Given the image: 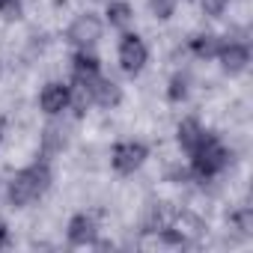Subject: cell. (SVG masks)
Listing matches in <instances>:
<instances>
[{
  "mask_svg": "<svg viewBox=\"0 0 253 253\" xmlns=\"http://www.w3.org/2000/svg\"><path fill=\"white\" fill-rule=\"evenodd\" d=\"M188 170H191V182H200V185H209V182H217L229 167H232V149L226 146V140L214 131H209L203 137V143L188 155Z\"/></svg>",
  "mask_w": 253,
  "mask_h": 253,
  "instance_id": "obj_2",
  "label": "cell"
},
{
  "mask_svg": "<svg viewBox=\"0 0 253 253\" xmlns=\"http://www.w3.org/2000/svg\"><path fill=\"white\" fill-rule=\"evenodd\" d=\"M191 75L188 72H173L170 78H167V86H164V98H167V104H185L188 98H191Z\"/></svg>",
  "mask_w": 253,
  "mask_h": 253,
  "instance_id": "obj_15",
  "label": "cell"
},
{
  "mask_svg": "<svg viewBox=\"0 0 253 253\" xmlns=\"http://www.w3.org/2000/svg\"><path fill=\"white\" fill-rule=\"evenodd\" d=\"M3 140H6V119H0V146H3Z\"/></svg>",
  "mask_w": 253,
  "mask_h": 253,
  "instance_id": "obj_21",
  "label": "cell"
},
{
  "mask_svg": "<svg viewBox=\"0 0 253 253\" xmlns=\"http://www.w3.org/2000/svg\"><path fill=\"white\" fill-rule=\"evenodd\" d=\"M194 3L200 6V15H203V18L217 21V18L226 15V9L232 6V0H194Z\"/></svg>",
  "mask_w": 253,
  "mask_h": 253,
  "instance_id": "obj_18",
  "label": "cell"
},
{
  "mask_svg": "<svg viewBox=\"0 0 253 253\" xmlns=\"http://www.w3.org/2000/svg\"><path fill=\"white\" fill-rule=\"evenodd\" d=\"M12 244V229L6 223V217H0V250H6Z\"/></svg>",
  "mask_w": 253,
  "mask_h": 253,
  "instance_id": "obj_20",
  "label": "cell"
},
{
  "mask_svg": "<svg viewBox=\"0 0 253 253\" xmlns=\"http://www.w3.org/2000/svg\"><path fill=\"white\" fill-rule=\"evenodd\" d=\"M206 134H209V128L203 125L200 116H182V119L176 122V146H179V152H182L185 158L203 143Z\"/></svg>",
  "mask_w": 253,
  "mask_h": 253,
  "instance_id": "obj_12",
  "label": "cell"
},
{
  "mask_svg": "<svg viewBox=\"0 0 253 253\" xmlns=\"http://www.w3.org/2000/svg\"><path fill=\"white\" fill-rule=\"evenodd\" d=\"M51 185H54V161L36 155L33 161H27L24 167H18V170L6 179L3 200H6L9 209L24 211V209L36 206V203L51 191Z\"/></svg>",
  "mask_w": 253,
  "mask_h": 253,
  "instance_id": "obj_1",
  "label": "cell"
},
{
  "mask_svg": "<svg viewBox=\"0 0 253 253\" xmlns=\"http://www.w3.org/2000/svg\"><path fill=\"white\" fill-rule=\"evenodd\" d=\"M226 226H229L232 232H238L241 238H253V209H250L247 203L235 206V209L226 214Z\"/></svg>",
  "mask_w": 253,
  "mask_h": 253,
  "instance_id": "obj_16",
  "label": "cell"
},
{
  "mask_svg": "<svg viewBox=\"0 0 253 253\" xmlns=\"http://www.w3.org/2000/svg\"><path fill=\"white\" fill-rule=\"evenodd\" d=\"M92 3H104V0H92Z\"/></svg>",
  "mask_w": 253,
  "mask_h": 253,
  "instance_id": "obj_24",
  "label": "cell"
},
{
  "mask_svg": "<svg viewBox=\"0 0 253 253\" xmlns=\"http://www.w3.org/2000/svg\"><path fill=\"white\" fill-rule=\"evenodd\" d=\"M104 30H107L104 18H101L98 12H92V9H84V12H78V15L66 24L63 42H66L72 51H75V48H81V51H95L98 42L104 39Z\"/></svg>",
  "mask_w": 253,
  "mask_h": 253,
  "instance_id": "obj_4",
  "label": "cell"
},
{
  "mask_svg": "<svg viewBox=\"0 0 253 253\" xmlns=\"http://www.w3.org/2000/svg\"><path fill=\"white\" fill-rule=\"evenodd\" d=\"M3 75H6V66H3V60H0V81H3Z\"/></svg>",
  "mask_w": 253,
  "mask_h": 253,
  "instance_id": "obj_22",
  "label": "cell"
},
{
  "mask_svg": "<svg viewBox=\"0 0 253 253\" xmlns=\"http://www.w3.org/2000/svg\"><path fill=\"white\" fill-rule=\"evenodd\" d=\"M179 3H194V0H179Z\"/></svg>",
  "mask_w": 253,
  "mask_h": 253,
  "instance_id": "obj_23",
  "label": "cell"
},
{
  "mask_svg": "<svg viewBox=\"0 0 253 253\" xmlns=\"http://www.w3.org/2000/svg\"><path fill=\"white\" fill-rule=\"evenodd\" d=\"M220 42H223L220 33H214V30H200V33L188 36L185 48H188V54H191L194 60H200V63H211V60L217 57V51H220Z\"/></svg>",
  "mask_w": 253,
  "mask_h": 253,
  "instance_id": "obj_14",
  "label": "cell"
},
{
  "mask_svg": "<svg viewBox=\"0 0 253 253\" xmlns=\"http://www.w3.org/2000/svg\"><path fill=\"white\" fill-rule=\"evenodd\" d=\"M101 72H104V69H101V60H98L95 51H81V48L72 51V57H69V81H75V84H89V81H95Z\"/></svg>",
  "mask_w": 253,
  "mask_h": 253,
  "instance_id": "obj_11",
  "label": "cell"
},
{
  "mask_svg": "<svg viewBox=\"0 0 253 253\" xmlns=\"http://www.w3.org/2000/svg\"><path fill=\"white\" fill-rule=\"evenodd\" d=\"M101 18H104V24H107L110 30L125 33V30L134 27L137 9H134L131 0H104V12H101Z\"/></svg>",
  "mask_w": 253,
  "mask_h": 253,
  "instance_id": "obj_13",
  "label": "cell"
},
{
  "mask_svg": "<svg viewBox=\"0 0 253 253\" xmlns=\"http://www.w3.org/2000/svg\"><path fill=\"white\" fill-rule=\"evenodd\" d=\"M86 89H89L92 107H98V110H116V107L125 101V92H122V86H119L113 78H107L104 72H101L95 81H89V84H86Z\"/></svg>",
  "mask_w": 253,
  "mask_h": 253,
  "instance_id": "obj_10",
  "label": "cell"
},
{
  "mask_svg": "<svg viewBox=\"0 0 253 253\" xmlns=\"http://www.w3.org/2000/svg\"><path fill=\"white\" fill-rule=\"evenodd\" d=\"M149 42L134 33V30H125L119 33V42H116V63H119V72L128 75V78H140L149 66Z\"/></svg>",
  "mask_w": 253,
  "mask_h": 253,
  "instance_id": "obj_5",
  "label": "cell"
},
{
  "mask_svg": "<svg viewBox=\"0 0 253 253\" xmlns=\"http://www.w3.org/2000/svg\"><path fill=\"white\" fill-rule=\"evenodd\" d=\"M146 9L155 21H170L179 12V0H146Z\"/></svg>",
  "mask_w": 253,
  "mask_h": 253,
  "instance_id": "obj_17",
  "label": "cell"
},
{
  "mask_svg": "<svg viewBox=\"0 0 253 253\" xmlns=\"http://www.w3.org/2000/svg\"><path fill=\"white\" fill-rule=\"evenodd\" d=\"M214 63H217V66H220V72H223V75H229V78L244 75V72L250 69V63H253L250 42H247L244 36L226 33V36H223V42H220V51H217Z\"/></svg>",
  "mask_w": 253,
  "mask_h": 253,
  "instance_id": "obj_6",
  "label": "cell"
},
{
  "mask_svg": "<svg viewBox=\"0 0 253 253\" xmlns=\"http://www.w3.org/2000/svg\"><path fill=\"white\" fill-rule=\"evenodd\" d=\"M72 143V122L66 116H51L42 128H39V140H36V155L42 158H60Z\"/></svg>",
  "mask_w": 253,
  "mask_h": 253,
  "instance_id": "obj_7",
  "label": "cell"
},
{
  "mask_svg": "<svg viewBox=\"0 0 253 253\" xmlns=\"http://www.w3.org/2000/svg\"><path fill=\"white\" fill-rule=\"evenodd\" d=\"M24 18V0H0V21L18 24Z\"/></svg>",
  "mask_w": 253,
  "mask_h": 253,
  "instance_id": "obj_19",
  "label": "cell"
},
{
  "mask_svg": "<svg viewBox=\"0 0 253 253\" xmlns=\"http://www.w3.org/2000/svg\"><path fill=\"white\" fill-rule=\"evenodd\" d=\"M36 107L45 119L51 116H69L72 110V86L69 81H45L39 86V95H36Z\"/></svg>",
  "mask_w": 253,
  "mask_h": 253,
  "instance_id": "obj_8",
  "label": "cell"
},
{
  "mask_svg": "<svg viewBox=\"0 0 253 253\" xmlns=\"http://www.w3.org/2000/svg\"><path fill=\"white\" fill-rule=\"evenodd\" d=\"M101 235V223L92 211L81 209L66 220V244L69 247H92Z\"/></svg>",
  "mask_w": 253,
  "mask_h": 253,
  "instance_id": "obj_9",
  "label": "cell"
},
{
  "mask_svg": "<svg viewBox=\"0 0 253 253\" xmlns=\"http://www.w3.org/2000/svg\"><path fill=\"white\" fill-rule=\"evenodd\" d=\"M146 161H149V143H143L140 137H119L107 152V164L119 179H131L134 173L143 170Z\"/></svg>",
  "mask_w": 253,
  "mask_h": 253,
  "instance_id": "obj_3",
  "label": "cell"
}]
</instances>
